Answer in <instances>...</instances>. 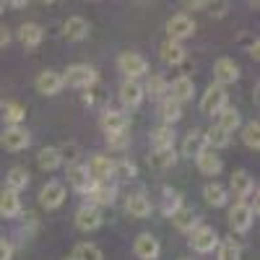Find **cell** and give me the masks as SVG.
<instances>
[{"label":"cell","instance_id":"74e56055","mask_svg":"<svg viewBox=\"0 0 260 260\" xmlns=\"http://www.w3.org/2000/svg\"><path fill=\"white\" fill-rule=\"evenodd\" d=\"M73 257H76V260H104V257H102V250H99L96 245H91V242H81V245H76Z\"/></svg>","mask_w":260,"mask_h":260},{"label":"cell","instance_id":"9a60e30c","mask_svg":"<svg viewBox=\"0 0 260 260\" xmlns=\"http://www.w3.org/2000/svg\"><path fill=\"white\" fill-rule=\"evenodd\" d=\"M102 127H104L107 136H112V133H127L130 120H127V115L120 112V110H104V115H102Z\"/></svg>","mask_w":260,"mask_h":260},{"label":"cell","instance_id":"d6986e66","mask_svg":"<svg viewBox=\"0 0 260 260\" xmlns=\"http://www.w3.org/2000/svg\"><path fill=\"white\" fill-rule=\"evenodd\" d=\"M125 208L136 219H146V216H151V198L146 192H130L125 201Z\"/></svg>","mask_w":260,"mask_h":260},{"label":"cell","instance_id":"f1b7e54d","mask_svg":"<svg viewBox=\"0 0 260 260\" xmlns=\"http://www.w3.org/2000/svg\"><path fill=\"white\" fill-rule=\"evenodd\" d=\"M203 198H206V203L208 206H213V208H221V206H226V187L224 185H219V182H208L206 187H203Z\"/></svg>","mask_w":260,"mask_h":260},{"label":"cell","instance_id":"44dd1931","mask_svg":"<svg viewBox=\"0 0 260 260\" xmlns=\"http://www.w3.org/2000/svg\"><path fill=\"white\" fill-rule=\"evenodd\" d=\"M172 224H175L180 232H192L195 226H198V216H195V211L190 206H180L175 213L169 216Z\"/></svg>","mask_w":260,"mask_h":260},{"label":"cell","instance_id":"5bb4252c","mask_svg":"<svg viewBox=\"0 0 260 260\" xmlns=\"http://www.w3.org/2000/svg\"><path fill=\"white\" fill-rule=\"evenodd\" d=\"M143 86L138 83V81H122V86H120V102H122V107L125 110H136V107L143 102Z\"/></svg>","mask_w":260,"mask_h":260},{"label":"cell","instance_id":"6da1fadb","mask_svg":"<svg viewBox=\"0 0 260 260\" xmlns=\"http://www.w3.org/2000/svg\"><path fill=\"white\" fill-rule=\"evenodd\" d=\"M219 232H216L213 226H208V224H198L192 232H190V247L195 250V252H201V255H206V252H213L216 247H219Z\"/></svg>","mask_w":260,"mask_h":260},{"label":"cell","instance_id":"836d02e7","mask_svg":"<svg viewBox=\"0 0 260 260\" xmlns=\"http://www.w3.org/2000/svg\"><path fill=\"white\" fill-rule=\"evenodd\" d=\"M26 185H29V169L26 167H11L8 177H6V187L18 192V190H24Z\"/></svg>","mask_w":260,"mask_h":260},{"label":"cell","instance_id":"4fadbf2b","mask_svg":"<svg viewBox=\"0 0 260 260\" xmlns=\"http://www.w3.org/2000/svg\"><path fill=\"white\" fill-rule=\"evenodd\" d=\"M206 133L203 130H198V127H192L190 133L185 136V141H182V156H187V159H198L203 151H206Z\"/></svg>","mask_w":260,"mask_h":260},{"label":"cell","instance_id":"b9f144b4","mask_svg":"<svg viewBox=\"0 0 260 260\" xmlns=\"http://www.w3.org/2000/svg\"><path fill=\"white\" fill-rule=\"evenodd\" d=\"M112 177H117V180H133V177H136V167L130 164L127 159L115 161V164H112Z\"/></svg>","mask_w":260,"mask_h":260},{"label":"cell","instance_id":"8992f818","mask_svg":"<svg viewBox=\"0 0 260 260\" xmlns=\"http://www.w3.org/2000/svg\"><path fill=\"white\" fill-rule=\"evenodd\" d=\"M252 221H255V213L250 211V206H247L245 201L234 203V206L229 208V226H232V232L245 234V232L252 226Z\"/></svg>","mask_w":260,"mask_h":260},{"label":"cell","instance_id":"ba28073f","mask_svg":"<svg viewBox=\"0 0 260 260\" xmlns=\"http://www.w3.org/2000/svg\"><path fill=\"white\" fill-rule=\"evenodd\" d=\"M112 164H115V161H112L110 156L96 154V156L89 159V164H86V175H89L91 182H110V177H112Z\"/></svg>","mask_w":260,"mask_h":260},{"label":"cell","instance_id":"7402d4cb","mask_svg":"<svg viewBox=\"0 0 260 260\" xmlns=\"http://www.w3.org/2000/svg\"><path fill=\"white\" fill-rule=\"evenodd\" d=\"M192 94H195V86H192V78H187V76H177L175 81H172V86H169V96L177 99L180 104L192 99Z\"/></svg>","mask_w":260,"mask_h":260},{"label":"cell","instance_id":"7a4b0ae2","mask_svg":"<svg viewBox=\"0 0 260 260\" xmlns=\"http://www.w3.org/2000/svg\"><path fill=\"white\" fill-rule=\"evenodd\" d=\"M62 76V86H71V89H86L89 91V86L96 83V71L89 68V65H71Z\"/></svg>","mask_w":260,"mask_h":260},{"label":"cell","instance_id":"9c48e42d","mask_svg":"<svg viewBox=\"0 0 260 260\" xmlns=\"http://www.w3.org/2000/svg\"><path fill=\"white\" fill-rule=\"evenodd\" d=\"M237 78H240V65H237L232 57H219L216 60V65H213V81H216V86H224L226 83H234Z\"/></svg>","mask_w":260,"mask_h":260},{"label":"cell","instance_id":"277c9868","mask_svg":"<svg viewBox=\"0 0 260 260\" xmlns=\"http://www.w3.org/2000/svg\"><path fill=\"white\" fill-rule=\"evenodd\" d=\"M224 107H226V89L211 83L206 89V94L201 96V112L203 115H219Z\"/></svg>","mask_w":260,"mask_h":260},{"label":"cell","instance_id":"f6af8a7d","mask_svg":"<svg viewBox=\"0 0 260 260\" xmlns=\"http://www.w3.org/2000/svg\"><path fill=\"white\" fill-rule=\"evenodd\" d=\"M11 42V34H8V29L6 26H0V47H6Z\"/></svg>","mask_w":260,"mask_h":260},{"label":"cell","instance_id":"ee69618b","mask_svg":"<svg viewBox=\"0 0 260 260\" xmlns=\"http://www.w3.org/2000/svg\"><path fill=\"white\" fill-rule=\"evenodd\" d=\"M11 255H13L11 242L8 240H0V260H11Z\"/></svg>","mask_w":260,"mask_h":260},{"label":"cell","instance_id":"484cf974","mask_svg":"<svg viewBox=\"0 0 260 260\" xmlns=\"http://www.w3.org/2000/svg\"><path fill=\"white\" fill-rule=\"evenodd\" d=\"M195 164H198V169L203 172V175H208V177H213V175L221 172V156H216V151H211V148H206L203 154L195 159Z\"/></svg>","mask_w":260,"mask_h":260},{"label":"cell","instance_id":"2e32d148","mask_svg":"<svg viewBox=\"0 0 260 260\" xmlns=\"http://www.w3.org/2000/svg\"><path fill=\"white\" fill-rule=\"evenodd\" d=\"M37 86V91L39 94H45V96H55L60 89H62V76L57 71H42L34 81Z\"/></svg>","mask_w":260,"mask_h":260},{"label":"cell","instance_id":"1f68e13d","mask_svg":"<svg viewBox=\"0 0 260 260\" xmlns=\"http://www.w3.org/2000/svg\"><path fill=\"white\" fill-rule=\"evenodd\" d=\"M216 125H219V127L224 130V133H229V136H232L234 130L242 125V117H240V112H237L234 107H229V104H226L224 110L219 112V122H216Z\"/></svg>","mask_w":260,"mask_h":260},{"label":"cell","instance_id":"7dc6e473","mask_svg":"<svg viewBox=\"0 0 260 260\" xmlns=\"http://www.w3.org/2000/svg\"><path fill=\"white\" fill-rule=\"evenodd\" d=\"M3 11H6V6H3V3H0V13H3Z\"/></svg>","mask_w":260,"mask_h":260},{"label":"cell","instance_id":"4dcf8cb0","mask_svg":"<svg viewBox=\"0 0 260 260\" xmlns=\"http://www.w3.org/2000/svg\"><path fill=\"white\" fill-rule=\"evenodd\" d=\"M148 161H151V167H154V169H169V167H175V161H177V151H175V146L156 148Z\"/></svg>","mask_w":260,"mask_h":260},{"label":"cell","instance_id":"7c38bea8","mask_svg":"<svg viewBox=\"0 0 260 260\" xmlns=\"http://www.w3.org/2000/svg\"><path fill=\"white\" fill-rule=\"evenodd\" d=\"M65 201V187L62 182H47L45 187L39 190V206L42 208H47V211H55L60 208Z\"/></svg>","mask_w":260,"mask_h":260},{"label":"cell","instance_id":"e0dca14e","mask_svg":"<svg viewBox=\"0 0 260 260\" xmlns=\"http://www.w3.org/2000/svg\"><path fill=\"white\" fill-rule=\"evenodd\" d=\"M115 192H117V187L110 185V182H94L86 195L91 198V206L99 208V206H112L115 203Z\"/></svg>","mask_w":260,"mask_h":260},{"label":"cell","instance_id":"7bdbcfd3","mask_svg":"<svg viewBox=\"0 0 260 260\" xmlns=\"http://www.w3.org/2000/svg\"><path fill=\"white\" fill-rule=\"evenodd\" d=\"M107 146L115 148V151H122L127 146V136L125 133H112V136H107Z\"/></svg>","mask_w":260,"mask_h":260},{"label":"cell","instance_id":"bcb514c9","mask_svg":"<svg viewBox=\"0 0 260 260\" xmlns=\"http://www.w3.org/2000/svg\"><path fill=\"white\" fill-rule=\"evenodd\" d=\"M62 260H76V257H73V255H68V257H62Z\"/></svg>","mask_w":260,"mask_h":260},{"label":"cell","instance_id":"c3c4849f","mask_svg":"<svg viewBox=\"0 0 260 260\" xmlns=\"http://www.w3.org/2000/svg\"><path fill=\"white\" fill-rule=\"evenodd\" d=\"M180 260H187V257H180Z\"/></svg>","mask_w":260,"mask_h":260},{"label":"cell","instance_id":"d4e9b609","mask_svg":"<svg viewBox=\"0 0 260 260\" xmlns=\"http://www.w3.org/2000/svg\"><path fill=\"white\" fill-rule=\"evenodd\" d=\"M37 164L42 172H55L60 164H62V154H60V148L55 146H47V148H42L39 151V156H37Z\"/></svg>","mask_w":260,"mask_h":260},{"label":"cell","instance_id":"f546056e","mask_svg":"<svg viewBox=\"0 0 260 260\" xmlns=\"http://www.w3.org/2000/svg\"><path fill=\"white\" fill-rule=\"evenodd\" d=\"M159 55H161V60L167 62V65H180L182 60H185V47L180 45V42H164V45L159 47Z\"/></svg>","mask_w":260,"mask_h":260},{"label":"cell","instance_id":"4316f807","mask_svg":"<svg viewBox=\"0 0 260 260\" xmlns=\"http://www.w3.org/2000/svg\"><path fill=\"white\" fill-rule=\"evenodd\" d=\"M68 182L78 190V192H89L91 190V180H89V175H86V167L83 164H71L68 167Z\"/></svg>","mask_w":260,"mask_h":260},{"label":"cell","instance_id":"603a6c76","mask_svg":"<svg viewBox=\"0 0 260 260\" xmlns=\"http://www.w3.org/2000/svg\"><path fill=\"white\" fill-rule=\"evenodd\" d=\"M159 115H161V120H164V125H175L180 117H182V104L177 102V99H172V96H167V99H161L159 102Z\"/></svg>","mask_w":260,"mask_h":260},{"label":"cell","instance_id":"e575fe53","mask_svg":"<svg viewBox=\"0 0 260 260\" xmlns=\"http://www.w3.org/2000/svg\"><path fill=\"white\" fill-rule=\"evenodd\" d=\"M146 91L151 94V99H159V102H161V99L169 96V83H167L161 76H151L148 83H146V89H143V94H146Z\"/></svg>","mask_w":260,"mask_h":260},{"label":"cell","instance_id":"52a82bcc","mask_svg":"<svg viewBox=\"0 0 260 260\" xmlns=\"http://www.w3.org/2000/svg\"><path fill=\"white\" fill-rule=\"evenodd\" d=\"M192 31H195V21L190 16H185V13H177V16H172L167 21V37H169V42H182V39L192 37Z\"/></svg>","mask_w":260,"mask_h":260},{"label":"cell","instance_id":"cb8c5ba5","mask_svg":"<svg viewBox=\"0 0 260 260\" xmlns=\"http://www.w3.org/2000/svg\"><path fill=\"white\" fill-rule=\"evenodd\" d=\"M21 213V198H18V192L13 190H3L0 192V216H6V219H13V216Z\"/></svg>","mask_w":260,"mask_h":260},{"label":"cell","instance_id":"30bf717a","mask_svg":"<svg viewBox=\"0 0 260 260\" xmlns=\"http://www.w3.org/2000/svg\"><path fill=\"white\" fill-rule=\"evenodd\" d=\"M133 252H136V257H141V260H156V257H159V252H161V245H159V240H156L154 234L143 232V234H138V237H136V242H133Z\"/></svg>","mask_w":260,"mask_h":260},{"label":"cell","instance_id":"83f0119b","mask_svg":"<svg viewBox=\"0 0 260 260\" xmlns=\"http://www.w3.org/2000/svg\"><path fill=\"white\" fill-rule=\"evenodd\" d=\"M18 39L24 47H39L42 39H45V31H42L39 24H24L18 29Z\"/></svg>","mask_w":260,"mask_h":260},{"label":"cell","instance_id":"d6a6232c","mask_svg":"<svg viewBox=\"0 0 260 260\" xmlns=\"http://www.w3.org/2000/svg\"><path fill=\"white\" fill-rule=\"evenodd\" d=\"M151 146L156 148H169V146H175V130H172L169 125H159L151 130Z\"/></svg>","mask_w":260,"mask_h":260},{"label":"cell","instance_id":"f35d334b","mask_svg":"<svg viewBox=\"0 0 260 260\" xmlns=\"http://www.w3.org/2000/svg\"><path fill=\"white\" fill-rule=\"evenodd\" d=\"M3 117H6L8 125H18L21 120L26 117V110L21 104H16V102H6L3 104Z\"/></svg>","mask_w":260,"mask_h":260},{"label":"cell","instance_id":"ffe728a7","mask_svg":"<svg viewBox=\"0 0 260 260\" xmlns=\"http://www.w3.org/2000/svg\"><path fill=\"white\" fill-rule=\"evenodd\" d=\"M229 187H232V192L237 195V198H247V195L252 192V187H255L250 172L247 169H237L232 175V180H229Z\"/></svg>","mask_w":260,"mask_h":260},{"label":"cell","instance_id":"8d00e7d4","mask_svg":"<svg viewBox=\"0 0 260 260\" xmlns=\"http://www.w3.org/2000/svg\"><path fill=\"white\" fill-rule=\"evenodd\" d=\"M229 141H232V136H229V133H224V130H221L219 125L208 127V133H206V143H208V146H213V148H226V146H229Z\"/></svg>","mask_w":260,"mask_h":260},{"label":"cell","instance_id":"ac0fdd59","mask_svg":"<svg viewBox=\"0 0 260 260\" xmlns=\"http://www.w3.org/2000/svg\"><path fill=\"white\" fill-rule=\"evenodd\" d=\"M62 34H65L68 42H81V39L89 37V21H86L83 16H71L62 24Z\"/></svg>","mask_w":260,"mask_h":260},{"label":"cell","instance_id":"d590c367","mask_svg":"<svg viewBox=\"0 0 260 260\" xmlns=\"http://www.w3.org/2000/svg\"><path fill=\"white\" fill-rule=\"evenodd\" d=\"M242 141H245V146L252 148V151L260 148V125H257V120H252V122H247V125L242 127Z\"/></svg>","mask_w":260,"mask_h":260},{"label":"cell","instance_id":"8fae6325","mask_svg":"<svg viewBox=\"0 0 260 260\" xmlns=\"http://www.w3.org/2000/svg\"><path fill=\"white\" fill-rule=\"evenodd\" d=\"M102 221H104L102 219V211L96 206H91V203H86V206H81L76 211V226L81 232H96L102 226Z\"/></svg>","mask_w":260,"mask_h":260},{"label":"cell","instance_id":"5b68a950","mask_svg":"<svg viewBox=\"0 0 260 260\" xmlns=\"http://www.w3.org/2000/svg\"><path fill=\"white\" fill-rule=\"evenodd\" d=\"M0 143H3L6 151H24L29 143H31V136L26 127L21 125H8L3 130V136H0Z\"/></svg>","mask_w":260,"mask_h":260},{"label":"cell","instance_id":"3957f363","mask_svg":"<svg viewBox=\"0 0 260 260\" xmlns=\"http://www.w3.org/2000/svg\"><path fill=\"white\" fill-rule=\"evenodd\" d=\"M117 68H120V73H125L127 81H136V78H141V76L148 73V60L143 55H138V52H130L127 50V52H122L117 57Z\"/></svg>","mask_w":260,"mask_h":260},{"label":"cell","instance_id":"ab89813d","mask_svg":"<svg viewBox=\"0 0 260 260\" xmlns=\"http://www.w3.org/2000/svg\"><path fill=\"white\" fill-rule=\"evenodd\" d=\"M219 255H216V260H240V245H237L234 240H226V242H219Z\"/></svg>","mask_w":260,"mask_h":260},{"label":"cell","instance_id":"60d3db41","mask_svg":"<svg viewBox=\"0 0 260 260\" xmlns=\"http://www.w3.org/2000/svg\"><path fill=\"white\" fill-rule=\"evenodd\" d=\"M182 206V195L177 192V190H169V187H164V206H161V211L167 213V216H172L177 208Z\"/></svg>","mask_w":260,"mask_h":260}]
</instances>
